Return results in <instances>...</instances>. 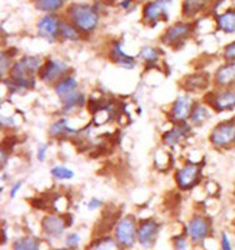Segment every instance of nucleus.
<instances>
[{
	"mask_svg": "<svg viewBox=\"0 0 235 250\" xmlns=\"http://www.w3.org/2000/svg\"><path fill=\"white\" fill-rule=\"evenodd\" d=\"M78 85H79V83H78L77 78L74 75H66L55 84L54 93L59 97V99H63V98L68 97L69 94L77 91Z\"/></svg>",
	"mask_w": 235,
	"mask_h": 250,
	"instance_id": "19",
	"label": "nucleus"
},
{
	"mask_svg": "<svg viewBox=\"0 0 235 250\" xmlns=\"http://www.w3.org/2000/svg\"><path fill=\"white\" fill-rule=\"evenodd\" d=\"M80 33L82 31L74 25V24L68 23V21H62V25H60V37L63 39L77 42V40L80 39Z\"/></svg>",
	"mask_w": 235,
	"mask_h": 250,
	"instance_id": "27",
	"label": "nucleus"
},
{
	"mask_svg": "<svg viewBox=\"0 0 235 250\" xmlns=\"http://www.w3.org/2000/svg\"><path fill=\"white\" fill-rule=\"evenodd\" d=\"M80 242V235L78 233L68 234L65 238V245L68 248H77Z\"/></svg>",
	"mask_w": 235,
	"mask_h": 250,
	"instance_id": "34",
	"label": "nucleus"
},
{
	"mask_svg": "<svg viewBox=\"0 0 235 250\" xmlns=\"http://www.w3.org/2000/svg\"><path fill=\"white\" fill-rule=\"evenodd\" d=\"M60 102L63 104V110H64V113L71 114L74 110H78L82 106H84L86 99H85V95L82 91L77 90L74 91V93L69 94L68 97L60 99Z\"/></svg>",
	"mask_w": 235,
	"mask_h": 250,
	"instance_id": "20",
	"label": "nucleus"
},
{
	"mask_svg": "<svg viewBox=\"0 0 235 250\" xmlns=\"http://www.w3.org/2000/svg\"><path fill=\"white\" fill-rule=\"evenodd\" d=\"M102 205H103V200L98 199V198H91V199L88 202V209L90 211H94V210H97V209H99Z\"/></svg>",
	"mask_w": 235,
	"mask_h": 250,
	"instance_id": "37",
	"label": "nucleus"
},
{
	"mask_svg": "<svg viewBox=\"0 0 235 250\" xmlns=\"http://www.w3.org/2000/svg\"><path fill=\"white\" fill-rule=\"evenodd\" d=\"M60 250H77V248H68V247H66L65 249H60Z\"/></svg>",
	"mask_w": 235,
	"mask_h": 250,
	"instance_id": "39",
	"label": "nucleus"
},
{
	"mask_svg": "<svg viewBox=\"0 0 235 250\" xmlns=\"http://www.w3.org/2000/svg\"><path fill=\"white\" fill-rule=\"evenodd\" d=\"M68 15L71 24L82 33H90L99 24V13L89 4H71L68 8Z\"/></svg>",
	"mask_w": 235,
	"mask_h": 250,
	"instance_id": "2",
	"label": "nucleus"
},
{
	"mask_svg": "<svg viewBox=\"0 0 235 250\" xmlns=\"http://www.w3.org/2000/svg\"><path fill=\"white\" fill-rule=\"evenodd\" d=\"M12 57L13 55H10L8 53L6 54L5 51H3V54H1V60H0V64H1V66H0V70H1V77L5 78L6 73H10V70H12L13 65H14V62H13L12 60Z\"/></svg>",
	"mask_w": 235,
	"mask_h": 250,
	"instance_id": "31",
	"label": "nucleus"
},
{
	"mask_svg": "<svg viewBox=\"0 0 235 250\" xmlns=\"http://www.w3.org/2000/svg\"><path fill=\"white\" fill-rule=\"evenodd\" d=\"M160 231V224L153 219L140 222L138 227V242L143 248H151L155 244Z\"/></svg>",
	"mask_w": 235,
	"mask_h": 250,
	"instance_id": "13",
	"label": "nucleus"
},
{
	"mask_svg": "<svg viewBox=\"0 0 235 250\" xmlns=\"http://www.w3.org/2000/svg\"><path fill=\"white\" fill-rule=\"evenodd\" d=\"M64 1L65 0H34V4L37 9H39L42 12L53 13L62 8L64 5Z\"/></svg>",
	"mask_w": 235,
	"mask_h": 250,
	"instance_id": "28",
	"label": "nucleus"
},
{
	"mask_svg": "<svg viewBox=\"0 0 235 250\" xmlns=\"http://www.w3.org/2000/svg\"><path fill=\"white\" fill-rule=\"evenodd\" d=\"M50 174L53 175V178H55L58 180H71L74 178V175H75V173L71 169L66 168L64 165H57V167H54L50 170Z\"/></svg>",
	"mask_w": 235,
	"mask_h": 250,
	"instance_id": "30",
	"label": "nucleus"
},
{
	"mask_svg": "<svg viewBox=\"0 0 235 250\" xmlns=\"http://www.w3.org/2000/svg\"><path fill=\"white\" fill-rule=\"evenodd\" d=\"M43 59L39 55H25L14 62L9 73L8 89L10 93H21L35 86V77L43 66Z\"/></svg>",
	"mask_w": 235,
	"mask_h": 250,
	"instance_id": "1",
	"label": "nucleus"
},
{
	"mask_svg": "<svg viewBox=\"0 0 235 250\" xmlns=\"http://www.w3.org/2000/svg\"><path fill=\"white\" fill-rule=\"evenodd\" d=\"M13 250H40V242L33 236H23L14 243Z\"/></svg>",
	"mask_w": 235,
	"mask_h": 250,
	"instance_id": "26",
	"label": "nucleus"
},
{
	"mask_svg": "<svg viewBox=\"0 0 235 250\" xmlns=\"http://www.w3.org/2000/svg\"><path fill=\"white\" fill-rule=\"evenodd\" d=\"M213 83L216 88H235V62H225L219 66Z\"/></svg>",
	"mask_w": 235,
	"mask_h": 250,
	"instance_id": "15",
	"label": "nucleus"
},
{
	"mask_svg": "<svg viewBox=\"0 0 235 250\" xmlns=\"http://www.w3.org/2000/svg\"><path fill=\"white\" fill-rule=\"evenodd\" d=\"M208 0H183V15L185 18H193L207 8Z\"/></svg>",
	"mask_w": 235,
	"mask_h": 250,
	"instance_id": "24",
	"label": "nucleus"
},
{
	"mask_svg": "<svg viewBox=\"0 0 235 250\" xmlns=\"http://www.w3.org/2000/svg\"><path fill=\"white\" fill-rule=\"evenodd\" d=\"M77 133H79V130L71 128L66 118H60L57 122L53 123L49 128V134L53 138L69 137V135H75Z\"/></svg>",
	"mask_w": 235,
	"mask_h": 250,
	"instance_id": "21",
	"label": "nucleus"
},
{
	"mask_svg": "<svg viewBox=\"0 0 235 250\" xmlns=\"http://www.w3.org/2000/svg\"><path fill=\"white\" fill-rule=\"evenodd\" d=\"M60 25L62 20L55 14H49L43 17L38 23V34L49 43H54L60 37Z\"/></svg>",
	"mask_w": 235,
	"mask_h": 250,
	"instance_id": "11",
	"label": "nucleus"
},
{
	"mask_svg": "<svg viewBox=\"0 0 235 250\" xmlns=\"http://www.w3.org/2000/svg\"><path fill=\"white\" fill-rule=\"evenodd\" d=\"M171 0H153L145 4L143 9V19L148 24H156L160 20L168 19V8Z\"/></svg>",
	"mask_w": 235,
	"mask_h": 250,
	"instance_id": "10",
	"label": "nucleus"
},
{
	"mask_svg": "<svg viewBox=\"0 0 235 250\" xmlns=\"http://www.w3.org/2000/svg\"><path fill=\"white\" fill-rule=\"evenodd\" d=\"M109 58L111 62H115L116 65L125 69H134L136 66L135 58L131 55H128L123 49V44L120 42H116L111 45L110 51H109Z\"/></svg>",
	"mask_w": 235,
	"mask_h": 250,
	"instance_id": "17",
	"label": "nucleus"
},
{
	"mask_svg": "<svg viewBox=\"0 0 235 250\" xmlns=\"http://www.w3.org/2000/svg\"><path fill=\"white\" fill-rule=\"evenodd\" d=\"M209 82L210 80L207 74H190L183 79L181 86L190 93H198V91L207 89Z\"/></svg>",
	"mask_w": 235,
	"mask_h": 250,
	"instance_id": "18",
	"label": "nucleus"
},
{
	"mask_svg": "<svg viewBox=\"0 0 235 250\" xmlns=\"http://www.w3.org/2000/svg\"><path fill=\"white\" fill-rule=\"evenodd\" d=\"M188 235L194 244H200L209 236L210 222L205 216L195 214L190 218L187 227Z\"/></svg>",
	"mask_w": 235,
	"mask_h": 250,
	"instance_id": "9",
	"label": "nucleus"
},
{
	"mask_svg": "<svg viewBox=\"0 0 235 250\" xmlns=\"http://www.w3.org/2000/svg\"><path fill=\"white\" fill-rule=\"evenodd\" d=\"M194 102L189 95H179L170 108V119L174 123H185L190 119L194 108Z\"/></svg>",
	"mask_w": 235,
	"mask_h": 250,
	"instance_id": "12",
	"label": "nucleus"
},
{
	"mask_svg": "<svg viewBox=\"0 0 235 250\" xmlns=\"http://www.w3.org/2000/svg\"><path fill=\"white\" fill-rule=\"evenodd\" d=\"M216 26L225 34H235V9H229L216 17Z\"/></svg>",
	"mask_w": 235,
	"mask_h": 250,
	"instance_id": "22",
	"label": "nucleus"
},
{
	"mask_svg": "<svg viewBox=\"0 0 235 250\" xmlns=\"http://www.w3.org/2000/svg\"><path fill=\"white\" fill-rule=\"evenodd\" d=\"M115 240L122 247L131 248L138 240V227L133 215L123 216L115 224Z\"/></svg>",
	"mask_w": 235,
	"mask_h": 250,
	"instance_id": "6",
	"label": "nucleus"
},
{
	"mask_svg": "<svg viewBox=\"0 0 235 250\" xmlns=\"http://www.w3.org/2000/svg\"><path fill=\"white\" fill-rule=\"evenodd\" d=\"M190 134V126L187 123H176L173 128L163 135L162 142L167 146H175L187 139Z\"/></svg>",
	"mask_w": 235,
	"mask_h": 250,
	"instance_id": "16",
	"label": "nucleus"
},
{
	"mask_svg": "<svg viewBox=\"0 0 235 250\" xmlns=\"http://www.w3.org/2000/svg\"><path fill=\"white\" fill-rule=\"evenodd\" d=\"M21 188H23V182H21V180H20V182H17L14 185H12V188H10V191H9V195H10V198H12V199H14L15 196L18 195V193L21 190Z\"/></svg>",
	"mask_w": 235,
	"mask_h": 250,
	"instance_id": "38",
	"label": "nucleus"
},
{
	"mask_svg": "<svg viewBox=\"0 0 235 250\" xmlns=\"http://www.w3.org/2000/svg\"><path fill=\"white\" fill-rule=\"evenodd\" d=\"M223 58L225 62H235V40L223 49Z\"/></svg>",
	"mask_w": 235,
	"mask_h": 250,
	"instance_id": "32",
	"label": "nucleus"
},
{
	"mask_svg": "<svg viewBox=\"0 0 235 250\" xmlns=\"http://www.w3.org/2000/svg\"><path fill=\"white\" fill-rule=\"evenodd\" d=\"M90 250H123L120 249L119 243L114 240V239L108 238V236H105V238L98 239L97 243H94L93 245L90 247Z\"/></svg>",
	"mask_w": 235,
	"mask_h": 250,
	"instance_id": "29",
	"label": "nucleus"
},
{
	"mask_svg": "<svg viewBox=\"0 0 235 250\" xmlns=\"http://www.w3.org/2000/svg\"><path fill=\"white\" fill-rule=\"evenodd\" d=\"M212 118V109L207 104H195L190 115V123L194 126H203Z\"/></svg>",
	"mask_w": 235,
	"mask_h": 250,
	"instance_id": "23",
	"label": "nucleus"
},
{
	"mask_svg": "<svg viewBox=\"0 0 235 250\" xmlns=\"http://www.w3.org/2000/svg\"><path fill=\"white\" fill-rule=\"evenodd\" d=\"M201 168L196 163H188L178 169L175 173V182L181 190H189L200 180Z\"/></svg>",
	"mask_w": 235,
	"mask_h": 250,
	"instance_id": "7",
	"label": "nucleus"
},
{
	"mask_svg": "<svg viewBox=\"0 0 235 250\" xmlns=\"http://www.w3.org/2000/svg\"><path fill=\"white\" fill-rule=\"evenodd\" d=\"M205 102L215 113L235 110V88H216L205 97Z\"/></svg>",
	"mask_w": 235,
	"mask_h": 250,
	"instance_id": "5",
	"label": "nucleus"
},
{
	"mask_svg": "<svg viewBox=\"0 0 235 250\" xmlns=\"http://www.w3.org/2000/svg\"><path fill=\"white\" fill-rule=\"evenodd\" d=\"M66 227H70L63 215H46L42 222V230L44 235L58 239L64 234Z\"/></svg>",
	"mask_w": 235,
	"mask_h": 250,
	"instance_id": "14",
	"label": "nucleus"
},
{
	"mask_svg": "<svg viewBox=\"0 0 235 250\" xmlns=\"http://www.w3.org/2000/svg\"><path fill=\"white\" fill-rule=\"evenodd\" d=\"M139 59L144 62L147 65H155L160 60V50L151 45L143 46L139 51Z\"/></svg>",
	"mask_w": 235,
	"mask_h": 250,
	"instance_id": "25",
	"label": "nucleus"
},
{
	"mask_svg": "<svg viewBox=\"0 0 235 250\" xmlns=\"http://www.w3.org/2000/svg\"><path fill=\"white\" fill-rule=\"evenodd\" d=\"M193 33V25L189 23H175L167 29L162 37V43L167 46H179Z\"/></svg>",
	"mask_w": 235,
	"mask_h": 250,
	"instance_id": "8",
	"label": "nucleus"
},
{
	"mask_svg": "<svg viewBox=\"0 0 235 250\" xmlns=\"http://www.w3.org/2000/svg\"><path fill=\"white\" fill-rule=\"evenodd\" d=\"M173 245L174 250H188V240L185 236H176V238L173 239Z\"/></svg>",
	"mask_w": 235,
	"mask_h": 250,
	"instance_id": "33",
	"label": "nucleus"
},
{
	"mask_svg": "<svg viewBox=\"0 0 235 250\" xmlns=\"http://www.w3.org/2000/svg\"><path fill=\"white\" fill-rule=\"evenodd\" d=\"M48 150H49L48 144H40L39 146H38V150H37V159L42 163L45 162Z\"/></svg>",
	"mask_w": 235,
	"mask_h": 250,
	"instance_id": "35",
	"label": "nucleus"
},
{
	"mask_svg": "<svg viewBox=\"0 0 235 250\" xmlns=\"http://www.w3.org/2000/svg\"><path fill=\"white\" fill-rule=\"evenodd\" d=\"M69 71H70V66L68 62L59 58H51L44 62L38 77L46 85L54 86L60 79L69 75Z\"/></svg>",
	"mask_w": 235,
	"mask_h": 250,
	"instance_id": "4",
	"label": "nucleus"
},
{
	"mask_svg": "<svg viewBox=\"0 0 235 250\" xmlns=\"http://www.w3.org/2000/svg\"><path fill=\"white\" fill-rule=\"evenodd\" d=\"M220 245H221V250H234L233 249L232 242H230V239H229V236H228L227 233L221 234Z\"/></svg>",
	"mask_w": 235,
	"mask_h": 250,
	"instance_id": "36",
	"label": "nucleus"
},
{
	"mask_svg": "<svg viewBox=\"0 0 235 250\" xmlns=\"http://www.w3.org/2000/svg\"><path fill=\"white\" fill-rule=\"evenodd\" d=\"M210 144L216 149L227 150L235 145V117L225 119L212 129L209 134Z\"/></svg>",
	"mask_w": 235,
	"mask_h": 250,
	"instance_id": "3",
	"label": "nucleus"
}]
</instances>
